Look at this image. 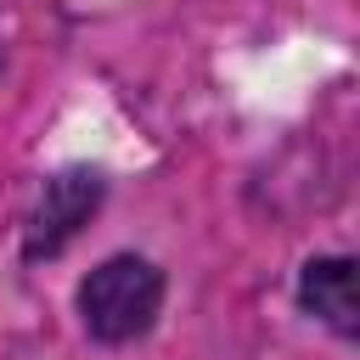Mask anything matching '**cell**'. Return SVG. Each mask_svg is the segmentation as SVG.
Instances as JSON below:
<instances>
[{"instance_id": "2", "label": "cell", "mask_w": 360, "mask_h": 360, "mask_svg": "<svg viewBox=\"0 0 360 360\" xmlns=\"http://www.w3.org/2000/svg\"><path fill=\"white\" fill-rule=\"evenodd\" d=\"M101 197H107V174H101V169H56V174L39 186V197H34L28 219H22V259H28V264L56 259V253L96 219Z\"/></svg>"}, {"instance_id": "3", "label": "cell", "mask_w": 360, "mask_h": 360, "mask_svg": "<svg viewBox=\"0 0 360 360\" xmlns=\"http://www.w3.org/2000/svg\"><path fill=\"white\" fill-rule=\"evenodd\" d=\"M298 309L321 321L338 343L360 338V298H354V259L349 253H315L298 270Z\"/></svg>"}, {"instance_id": "1", "label": "cell", "mask_w": 360, "mask_h": 360, "mask_svg": "<svg viewBox=\"0 0 360 360\" xmlns=\"http://www.w3.org/2000/svg\"><path fill=\"white\" fill-rule=\"evenodd\" d=\"M163 298H169V276L146 259V253H112L101 259L79 292H73V309H79V326L107 343V349H129L141 343L158 315H163Z\"/></svg>"}]
</instances>
